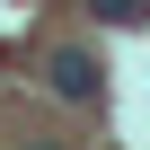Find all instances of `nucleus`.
<instances>
[{
    "label": "nucleus",
    "mask_w": 150,
    "mask_h": 150,
    "mask_svg": "<svg viewBox=\"0 0 150 150\" xmlns=\"http://www.w3.org/2000/svg\"><path fill=\"white\" fill-rule=\"evenodd\" d=\"M44 71H53V97L62 106H97V62L88 53H53Z\"/></svg>",
    "instance_id": "f257e3e1"
},
{
    "label": "nucleus",
    "mask_w": 150,
    "mask_h": 150,
    "mask_svg": "<svg viewBox=\"0 0 150 150\" xmlns=\"http://www.w3.org/2000/svg\"><path fill=\"white\" fill-rule=\"evenodd\" d=\"M97 9H106L115 27H141V18H150V9H141V0H97Z\"/></svg>",
    "instance_id": "f03ea898"
}]
</instances>
